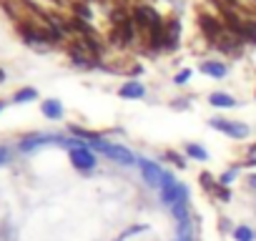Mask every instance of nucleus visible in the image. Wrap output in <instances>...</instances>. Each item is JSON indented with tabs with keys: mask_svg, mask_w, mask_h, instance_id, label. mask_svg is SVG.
<instances>
[{
	"mask_svg": "<svg viewBox=\"0 0 256 241\" xmlns=\"http://www.w3.org/2000/svg\"><path fill=\"white\" fill-rule=\"evenodd\" d=\"M208 126L214 131L234 138V141H244V138L251 136V126L248 124H244V120H234V118H224V116H211L208 118Z\"/></svg>",
	"mask_w": 256,
	"mask_h": 241,
	"instance_id": "nucleus-1",
	"label": "nucleus"
},
{
	"mask_svg": "<svg viewBox=\"0 0 256 241\" xmlns=\"http://www.w3.org/2000/svg\"><path fill=\"white\" fill-rule=\"evenodd\" d=\"M198 184H201V188H204L206 194H216V188H218V176L204 171V174H198Z\"/></svg>",
	"mask_w": 256,
	"mask_h": 241,
	"instance_id": "nucleus-14",
	"label": "nucleus"
},
{
	"mask_svg": "<svg viewBox=\"0 0 256 241\" xmlns=\"http://www.w3.org/2000/svg\"><path fill=\"white\" fill-rule=\"evenodd\" d=\"M68 158H70V166H73L78 174H93L96 166H98V154L90 151L88 144L70 148V151H68Z\"/></svg>",
	"mask_w": 256,
	"mask_h": 241,
	"instance_id": "nucleus-2",
	"label": "nucleus"
},
{
	"mask_svg": "<svg viewBox=\"0 0 256 241\" xmlns=\"http://www.w3.org/2000/svg\"><path fill=\"white\" fill-rule=\"evenodd\" d=\"M254 98H256V90H254Z\"/></svg>",
	"mask_w": 256,
	"mask_h": 241,
	"instance_id": "nucleus-25",
	"label": "nucleus"
},
{
	"mask_svg": "<svg viewBox=\"0 0 256 241\" xmlns=\"http://www.w3.org/2000/svg\"><path fill=\"white\" fill-rule=\"evenodd\" d=\"M198 70H201L204 76L214 78V80H224V78L228 76V63H224V60H218V58H208V60H204V63L198 66Z\"/></svg>",
	"mask_w": 256,
	"mask_h": 241,
	"instance_id": "nucleus-6",
	"label": "nucleus"
},
{
	"mask_svg": "<svg viewBox=\"0 0 256 241\" xmlns=\"http://www.w3.org/2000/svg\"><path fill=\"white\" fill-rule=\"evenodd\" d=\"M241 176V168L238 166H234V168H228V171H224L221 176H218V186H226V188H231V184H236V178Z\"/></svg>",
	"mask_w": 256,
	"mask_h": 241,
	"instance_id": "nucleus-15",
	"label": "nucleus"
},
{
	"mask_svg": "<svg viewBox=\"0 0 256 241\" xmlns=\"http://www.w3.org/2000/svg\"><path fill=\"white\" fill-rule=\"evenodd\" d=\"M8 158H10V151H8L6 146H0V166H3V164H6Z\"/></svg>",
	"mask_w": 256,
	"mask_h": 241,
	"instance_id": "nucleus-21",
	"label": "nucleus"
},
{
	"mask_svg": "<svg viewBox=\"0 0 256 241\" xmlns=\"http://www.w3.org/2000/svg\"><path fill=\"white\" fill-rule=\"evenodd\" d=\"M138 171H141V178L151 186V188H158V184H161V176H164V166L158 164V161H154V158H146V156H138Z\"/></svg>",
	"mask_w": 256,
	"mask_h": 241,
	"instance_id": "nucleus-4",
	"label": "nucleus"
},
{
	"mask_svg": "<svg viewBox=\"0 0 256 241\" xmlns=\"http://www.w3.org/2000/svg\"><path fill=\"white\" fill-rule=\"evenodd\" d=\"M184 156H186V158H191V161H198V164H206V161L211 158L208 148H206V146H201V144H196V141L184 144Z\"/></svg>",
	"mask_w": 256,
	"mask_h": 241,
	"instance_id": "nucleus-9",
	"label": "nucleus"
},
{
	"mask_svg": "<svg viewBox=\"0 0 256 241\" xmlns=\"http://www.w3.org/2000/svg\"><path fill=\"white\" fill-rule=\"evenodd\" d=\"M216 198H218V201H224V204H228V201H231V188L218 186V188H216Z\"/></svg>",
	"mask_w": 256,
	"mask_h": 241,
	"instance_id": "nucleus-20",
	"label": "nucleus"
},
{
	"mask_svg": "<svg viewBox=\"0 0 256 241\" xmlns=\"http://www.w3.org/2000/svg\"><path fill=\"white\" fill-rule=\"evenodd\" d=\"M6 108V100H0V110H3Z\"/></svg>",
	"mask_w": 256,
	"mask_h": 241,
	"instance_id": "nucleus-24",
	"label": "nucleus"
},
{
	"mask_svg": "<svg viewBox=\"0 0 256 241\" xmlns=\"http://www.w3.org/2000/svg\"><path fill=\"white\" fill-rule=\"evenodd\" d=\"M246 181H248V186H251V188L256 191V171H251V174L246 176Z\"/></svg>",
	"mask_w": 256,
	"mask_h": 241,
	"instance_id": "nucleus-22",
	"label": "nucleus"
},
{
	"mask_svg": "<svg viewBox=\"0 0 256 241\" xmlns=\"http://www.w3.org/2000/svg\"><path fill=\"white\" fill-rule=\"evenodd\" d=\"M3 80H6V70H3V68H0V83H3Z\"/></svg>",
	"mask_w": 256,
	"mask_h": 241,
	"instance_id": "nucleus-23",
	"label": "nucleus"
},
{
	"mask_svg": "<svg viewBox=\"0 0 256 241\" xmlns=\"http://www.w3.org/2000/svg\"><path fill=\"white\" fill-rule=\"evenodd\" d=\"M178 176L174 174V171H164V176H161V184H158V201L164 204V206H176L178 204Z\"/></svg>",
	"mask_w": 256,
	"mask_h": 241,
	"instance_id": "nucleus-3",
	"label": "nucleus"
},
{
	"mask_svg": "<svg viewBox=\"0 0 256 241\" xmlns=\"http://www.w3.org/2000/svg\"><path fill=\"white\" fill-rule=\"evenodd\" d=\"M164 158H166L168 164L178 166V168H186V156H184V154H176V151H166V154H164Z\"/></svg>",
	"mask_w": 256,
	"mask_h": 241,
	"instance_id": "nucleus-17",
	"label": "nucleus"
},
{
	"mask_svg": "<svg viewBox=\"0 0 256 241\" xmlns=\"http://www.w3.org/2000/svg\"><path fill=\"white\" fill-rule=\"evenodd\" d=\"M231 238L234 241H256V228L248 224H236L231 228Z\"/></svg>",
	"mask_w": 256,
	"mask_h": 241,
	"instance_id": "nucleus-12",
	"label": "nucleus"
},
{
	"mask_svg": "<svg viewBox=\"0 0 256 241\" xmlns=\"http://www.w3.org/2000/svg\"><path fill=\"white\" fill-rule=\"evenodd\" d=\"M174 241H196V218L176 224V238Z\"/></svg>",
	"mask_w": 256,
	"mask_h": 241,
	"instance_id": "nucleus-11",
	"label": "nucleus"
},
{
	"mask_svg": "<svg viewBox=\"0 0 256 241\" xmlns=\"http://www.w3.org/2000/svg\"><path fill=\"white\" fill-rule=\"evenodd\" d=\"M38 98V90L36 88H20L16 96H13V103H30Z\"/></svg>",
	"mask_w": 256,
	"mask_h": 241,
	"instance_id": "nucleus-16",
	"label": "nucleus"
},
{
	"mask_svg": "<svg viewBox=\"0 0 256 241\" xmlns=\"http://www.w3.org/2000/svg\"><path fill=\"white\" fill-rule=\"evenodd\" d=\"M191 76H194L191 68H181V70L174 76V86H186V83L191 80Z\"/></svg>",
	"mask_w": 256,
	"mask_h": 241,
	"instance_id": "nucleus-19",
	"label": "nucleus"
},
{
	"mask_svg": "<svg viewBox=\"0 0 256 241\" xmlns=\"http://www.w3.org/2000/svg\"><path fill=\"white\" fill-rule=\"evenodd\" d=\"M118 98H123V100H141V98H146V86L141 80L131 78V80H126L118 88Z\"/></svg>",
	"mask_w": 256,
	"mask_h": 241,
	"instance_id": "nucleus-7",
	"label": "nucleus"
},
{
	"mask_svg": "<svg viewBox=\"0 0 256 241\" xmlns=\"http://www.w3.org/2000/svg\"><path fill=\"white\" fill-rule=\"evenodd\" d=\"M171 216L176 218V224L191 221V218H194V214H191V204H176V206H171Z\"/></svg>",
	"mask_w": 256,
	"mask_h": 241,
	"instance_id": "nucleus-13",
	"label": "nucleus"
},
{
	"mask_svg": "<svg viewBox=\"0 0 256 241\" xmlns=\"http://www.w3.org/2000/svg\"><path fill=\"white\" fill-rule=\"evenodd\" d=\"M144 231H148V226H146V224H136V226H131V228H126V231H123V234H120L116 241H128L134 234H144Z\"/></svg>",
	"mask_w": 256,
	"mask_h": 241,
	"instance_id": "nucleus-18",
	"label": "nucleus"
},
{
	"mask_svg": "<svg viewBox=\"0 0 256 241\" xmlns=\"http://www.w3.org/2000/svg\"><path fill=\"white\" fill-rule=\"evenodd\" d=\"M208 106H214L218 110H231V108L238 106V100L226 90H214V93H208Z\"/></svg>",
	"mask_w": 256,
	"mask_h": 241,
	"instance_id": "nucleus-8",
	"label": "nucleus"
},
{
	"mask_svg": "<svg viewBox=\"0 0 256 241\" xmlns=\"http://www.w3.org/2000/svg\"><path fill=\"white\" fill-rule=\"evenodd\" d=\"M198 28L204 30V36H206L208 40H216V43H218V38L226 33L224 26L218 23V18H211V16H206V13L198 16Z\"/></svg>",
	"mask_w": 256,
	"mask_h": 241,
	"instance_id": "nucleus-5",
	"label": "nucleus"
},
{
	"mask_svg": "<svg viewBox=\"0 0 256 241\" xmlns=\"http://www.w3.org/2000/svg\"><path fill=\"white\" fill-rule=\"evenodd\" d=\"M40 110H43V116L50 118V120H60V118L66 116V108H63V103H60L58 98H46V100L40 103Z\"/></svg>",
	"mask_w": 256,
	"mask_h": 241,
	"instance_id": "nucleus-10",
	"label": "nucleus"
}]
</instances>
